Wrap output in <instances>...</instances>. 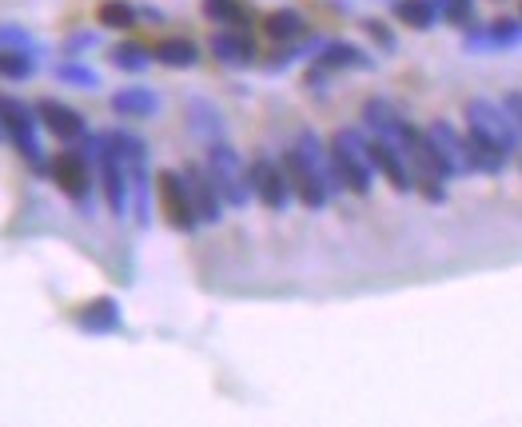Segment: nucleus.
<instances>
[{
  "instance_id": "nucleus-34",
  "label": "nucleus",
  "mask_w": 522,
  "mask_h": 427,
  "mask_svg": "<svg viewBox=\"0 0 522 427\" xmlns=\"http://www.w3.org/2000/svg\"><path fill=\"white\" fill-rule=\"evenodd\" d=\"M503 112L511 116V124L519 128V136H522V92H507V96H503Z\"/></svg>"
},
{
  "instance_id": "nucleus-8",
  "label": "nucleus",
  "mask_w": 522,
  "mask_h": 427,
  "mask_svg": "<svg viewBox=\"0 0 522 427\" xmlns=\"http://www.w3.org/2000/svg\"><path fill=\"white\" fill-rule=\"evenodd\" d=\"M279 168H283V176H287V188H291V196H299L303 200V208H327V200H331V188H327V180L291 148V152H283V160H279Z\"/></svg>"
},
{
  "instance_id": "nucleus-32",
  "label": "nucleus",
  "mask_w": 522,
  "mask_h": 427,
  "mask_svg": "<svg viewBox=\"0 0 522 427\" xmlns=\"http://www.w3.org/2000/svg\"><path fill=\"white\" fill-rule=\"evenodd\" d=\"M363 28H367V36H371L383 52H395V44H399V40H395V32H391L383 20H375V16H371V20H363Z\"/></svg>"
},
{
  "instance_id": "nucleus-16",
  "label": "nucleus",
  "mask_w": 522,
  "mask_h": 427,
  "mask_svg": "<svg viewBox=\"0 0 522 427\" xmlns=\"http://www.w3.org/2000/svg\"><path fill=\"white\" fill-rule=\"evenodd\" d=\"M427 136H431V144L439 148V156L451 164V172L455 176H463V172H471V164H467V140L447 124V120H435L431 128H427Z\"/></svg>"
},
{
  "instance_id": "nucleus-24",
  "label": "nucleus",
  "mask_w": 522,
  "mask_h": 427,
  "mask_svg": "<svg viewBox=\"0 0 522 427\" xmlns=\"http://www.w3.org/2000/svg\"><path fill=\"white\" fill-rule=\"evenodd\" d=\"M395 16H399L407 28L427 32V28H435V20H439V4H435V0H395Z\"/></svg>"
},
{
  "instance_id": "nucleus-19",
  "label": "nucleus",
  "mask_w": 522,
  "mask_h": 427,
  "mask_svg": "<svg viewBox=\"0 0 522 427\" xmlns=\"http://www.w3.org/2000/svg\"><path fill=\"white\" fill-rule=\"evenodd\" d=\"M263 32L275 40V44H299L307 36V20L295 12V8H275L263 16Z\"/></svg>"
},
{
  "instance_id": "nucleus-1",
  "label": "nucleus",
  "mask_w": 522,
  "mask_h": 427,
  "mask_svg": "<svg viewBox=\"0 0 522 427\" xmlns=\"http://www.w3.org/2000/svg\"><path fill=\"white\" fill-rule=\"evenodd\" d=\"M331 168H335V180L343 192H355V196H367L371 192V180H375V168L367 160V136L359 128H339L331 136Z\"/></svg>"
},
{
  "instance_id": "nucleus-20",
  "label": "nucleus",
  "mask_w": 522,
  "mask_h": 427,
  "mask_svg": "<svg viewBox=\"0 0 522 427\" xmlns=\"http://www.w3.org/2000/svg\"><path fill=\"white\" fill-rule=\"evenodd\" d=\"M152 60H160L164 68H196V64H200V48H196V40H188V36H164V40L152 48Z\"/></svg>"
},
{
  "instance_id": "nucleus-25",
  "label": "nucleus",
  "mask_w": 522,
  "mask_h": 427,
  "mask_svg": "<svg viewBox=\"0 0 522 427\" xmlns=\"http://www.w3.org/2000/svg\"><path fill=\"white\" fill-rule=\"evenodd\" d=\"M204 16L216 20L220 28H248L252 24V8L240 0H204Z\"/></svg>"
},
{
  "instance_id": "nucleus-28",
  "label": "nucleus",
  "mask_w": 522,
  "mask_h": 427,
  "mask_svg": "<svg viewBox=\"0 0 522 427\" xmlns=\"http://www.w3.org/2000/svg\"><path fill=\"white\" fill-rule=\"evenodd\" d=\"M52 72H56V80H64V84H76V88H100V72L88 68V64H80L76 56H64Z\"/></svg>"
},
{
  "instance_id": "nucleus-23",
  "label": "nucleus",
  "mask_w": 522,
  "mask_h": 427,
  "mask_svg": "<svg viewBox=\"0 0 522 427\" xmlns=\"http://www.w3.org/2000/svg\"><path fill=\"white\" fill-rule=\"evenodd\" d=\"M108 60H112V68H120V72H144V68L152 64V48L140 44V40H120V44H112Z\"/></svg>"
},
{
  "instance_id": "nucleus-4",
  "label": "nucleus",
  "mask_w": 522,
  "mask_h": 427,
  "mask_svg": "<svg viewBox=\"0 0 522 427\" xmlns=\"http://www.w3.org/2000/svg\"><path fill=\"white\" fill-rule=\"evenodd\" d=\"M208 176H212L216 192L224 196V204L244 208V204L252 200V188H248V168L240 164V156H236L224 140L208 144Z\"/></svg>"
},
{
  "instance_id": "nucleus-10",
  "label": "nucleus",
  "mask_w": 522,
  "mask_h": 427,
  "mask_svg": "<svg viewBox=\"0 0 522 427\" xmlns=\"http://www.w3.org/2000/svg\"><path fill=\"white\" fill-rule=\"evenodd\" d=\"M180 176H184L188 200H192V208H196V220H200V224H220V216H224V196L216 192V184H212L208 168L188 164Z\"/></svg>"
},
{
  "instance_id": "nucleus-18",
  "label": "nucleus",
  "mask_w": 522,
  "mask_h": 427,
  "mask_svg": "<svg viewBox=\"0 0 522 427\" xmlns=\"http://www.w3.org/2000/svg\"><path fill=\"white\" fill-rule=\"evenodd\" d=\"M156 108H160V96H156L152 88H140V84H132V88H120V92H112V112H116V116L144 120V116H152Z\"/></svg>"
},
{
  "instance_id": "nucleus-35",
  "label": "nucleus",
  "mask_w": 522,
  "mask_h": 427,
  "mask_svg": "<svg viewBox=\"0 0 522 427\" xmlns=\"http://www.w3.org/2000/svg\"><path fill=\"white\" fill-rule=\"evenodd\" d=\"M511 160H519V168H522V144H519V152H515V156H511Z\"/></svg>"
},
{
  "instance_id": "nucleus-26",
  "label": "nucleus",
  "mask_w": 522,
  "mask_h": 427,
  "mask_svg": "<svg viewBox=\"0 0 522 427\" xmlns=\"http://www.w3.org/2000/svg\"><path fill=\"white\" fill-rule=\"evenodd\" d=\"M96 20H100V28L128 32V28H136V20H140V8H132L128 0H104V4L96 8Z\"/></svg>"
},
{
  "instance_id": "nucleus-36",
  "label": "nucleus",
  "mask_w": 522,
  "mask_h": 427,
  "mask_svg": "<svg viewBox=\"0 0 522 427\" xmlns=\"http://www.w3.org/2000/svg\"><path fill=\"white\" fill-rule=\"evenodd\" d=\"M435 4H447V0H435Z\"/></svg>"
},
{
  "instance_id": "nucleus-3",
  "label": "nucleus",
  "mask_w": 522,
  "mask_h": 427,
  "mask_svg": "<svg viewBox=\"0 0 522 427\" xmlns=\"http://www.w3.org/2000/svg\"><path fill=\"white\" fill-rule=\"evenodd\" d=\"M84 152H88V160L96 168V180L104 188V200H108L112 216H124L128 212V172H124V160L112 152L104 132L100 136H84Z\"/></svg>"
},
{
  "instance_id": "nucleus-7",
  "label": "nucleus",
  "mask_w": 522,
  "mask_h": 427,
  "mask_svg": "<svg viewBox=\"0 0 522 427\" xmlns=\"http://www.w3.org/2000/svg\"><path fill=\"white\" fill-rule=\"evenodd\" d=\"M156 192H160L164 220H168L176 232H196V228H200L196 208H192L188 188H184V176H180L176 168H160V172H156Z\"/></svg>"
},
{
  "instance_id": "nucleus-14",
  "label": "nucleus",
  "mask_w": 522,
  "mask_h": 427,
  "mask_svg": "<svg viewBox=\"0 0 522 427\" xmlns=\"http://www.w3.org/2000/svg\"><path fill=\"white\" fill-rule=\"evenodd\" d=\"M315 64L327 68V72H343V68H351V72H371V68H375L371 52H363V48L351 44V40H319Z\"/></svg>"
},
{
  "instance_id": "nucleus-13",
  "label": "nucleus",
  "mask_w": 522,
  "mask_h": 427,
  "mask_svg": "<svg viewBox=\"0 0 522 427\" xmlns=\"http://www.w3.org/2000/svg\"><path fill=\"white\" fill-rule=\"evenodd\" d=\"M367 160H371V168L395 188V192H411V168H407V160H403V152L391 144V140H383V136H367Z\"/></svg>"
},
{
  "instance_id": "nucleus-9",
  "label": "nucleus",
  "mask_w": 522,
  "mask_h": 427,
  "mask_svg": "<svg viewBox=\"0 0 522 427\" xmlns=\"http://www.w3.org/2000/svg\"><path fill=\"white\" fill-rule=\"evenodd\" d=\"M248 188H252V196L260 200L263 208H271V212H283L287 200H291V188H287L283 168H279L275 160H267V156H256V160L248 164Z\"/></svg>"
},
{
  "instance_id": "nucleus-22",
  "label": "nucleus",
  "mask_w": 522,
  "mask_h": 427,
  "mask_svg": "<svg viewBox=\"0 0 522 427\" xmlns=\"http://www.w3.org/2000/svg\"><path fill=\"white\" fill-rule=\"evenodd\" d=\"M188 124H192V132H196L200 140H208V144L224 140V116H220V108L208 104V100H192V104H188Z\"/></svg>"
},
{
  "instance_id": "nucleus-15",
  "label": "nucleus",
  "mask_w": 522,
  "mask_h": 427,
  "mask_svg": "<svg viewBox=\"0 0 522 427\" xmlns=\"http://www.w3.org/2000/svg\"><path fill=\"white\" fill-rule=\"evenodd\" d=\"M212 56L216 60H224V64H232V68H244V64H252L256 60V40H252V28H220L216 36H212Z\"/></svg>"
},
{
  "instance_id": "nucleus-30",
  "label": "nucleus",
  "mask_w": 522,
  "mask_h": 427,
  "mask_svg": "<svg viewBox=\"0 0 522 427\" xmlns=\"http://www.w3.org/2000/svg\"><path fill=\"white\" fill-rule=\"evenodd\" d=\"M439 8H443V20H451L459 28H471V20H475V0H447Z\"/></svg>"
},
{
  "instance_id": "nucleus-2",
  "label": "nucleus",
  "mask_w": 522,
  "mask_h": 427,
  "mask_svg": "<svg viewBox=\"0 0 522 427\" xmlns=\"http://www.w3.org/2000/svg\"><path fill=\"white\" fill-rule=\"evenodd\" d=\"M0 128H4V136L16 144V152L24 156V164H28L32 172H48L44 148H40V120H36V112H32L24 100L0 96Z\"/></svg>"
},
{
  "instance_id": "nucleus-21",
  "label": "nucleus",
  "mask_w": 522,
  "mask_h": 427,
  "mask_svg": "<svg viewBox=\"0 0 522 427\" xmlns=\"http://www.w3.org/2000/svg\"><path fill=\"white\" fill-rule=\"evenodd\" d=\"M507 152L503 148H495L491 140H483V136H475V132H467V164H471V172H487V176H499L503 168H507Z\"/></svg>"
},
{
  "instance_id": "nucleus-5",
  "label": "nucleus",
  "mask_w": 522,
  "mask_h": 427,
  "mask_svg": "<svg viewBox=\"0 0 522 427\" xmlns=\"http://www.w3.org/2000/svg\"><path fill=\"white\" fill-rule=\"evenodd\" d=\"M467 132L491 140V144L503 148L507 156L519 152V128L511 124V116L503 112V104H491V100H467Z\"/></svg>"
},
{
  "instance_id": "nucleus-37",
  "label": "nucleus",
  "mask_w": 522,
  "mask_h": 427,
  "mask_svg": "<svg viewBox=\"0 0 522 427\" xmlns=\"http://www.w3.org/2000/svg\"><path fill=\"white\" fill-rule=\"evenodd\" d=\"M0 136H4V128H0Z\"/></svg>"
},
{
  "instance_id": "nucleus-31",
  "label": "nucleus",
  "mask_w": 522,
  "mask_h": 427,
  "mask_svg": "<svg viewBox=\"0 0 522 427\" xmlns=\"http://www.w3.org/2000/svg\"><path fill=\"white\" fill-rule=\"evenodd\" d=\"M0 48H24V52H40V44L24 32V28H16V24H0Z\"/></svg>"
},
{
  "instance_id": "nucleus-33",
  "label": "nucleus",
  "mask_w": 522,
  "mask_h": 427,
  "mask_svg": "<svg viewBox=\"0 0 522 427\" xmlns=\"http://www.w3.org/2000/svg\"><path fill=\"white\" fill-rule=\"evenodd\" d=\"M96 40H100L96 32H68V36H64V44H60V52H64V56H84Z\"/></svg>"
},
{
  "instance_id": "nucleus-27",
  "label": "nucleus",
  "mask_w": 522,
  "mask_h": 427,
  "mask_svg": "<svg viewBox=\"0 0 522 427\" xmlns=\"http://www.w3.org/2000/svg\"><path fill=\"white\" fill-rule=\"evenodd\" d=\"M36 72V52L0 48V80H28Z\"/></svg>"
},
{
  "instance_id": "nucleus-29",
  "label": "nucleus",
  "mask_w": 522,
  "mask_h": 427,
  "mask_svg": "<svg viewBox=\"0 0 522 427\" xmlns=\"http://www.w3.org/2000/svg\"><path fill=\"white\" fill-rule=\"evenodd\" d=\"M487 40H491V48H519L522 24L515 20V16H499V20L487 28Z\"/></svg>"
},
{
  "instance_id": "nucleus-11",
  "label": "nucleus",
  "mask_w": 522,
  "mask_h": 427,
  "mask_svg": "<svg viewBox=\"0 0 522 427\" xmlns=\"http://www.w3.org/2000/svg\"><path fill=\"white\" fill-rule=\"evenodd\" d=\"M36 120H40V128H48L56 140H64V144H72V140H84L88 136V120L72 108V104H64V100H40L36 108Z\"/></svg>"
},
{
  "instance_id": "nucleus-12",
  "label": "nucleus",
  "mask_w": 522,
  "mask_h": 427,
  "mask_svg": "<svg viewBox=\"0 0 522 427\" xmlns=\"http://www.w3.org/2000/svg\"><path fill=\"white\" fill-rule=\"evenodd\" d=\"M76 328L88 332V336H112L124 328V312H120V300L116 296H92L88 304H80L72 312Z\"/></svg>"
},
{
  "instance_id": "nucleus-17",
  "label": "nucleus",
  "mask_w": 522,
  "mask_h": 427,
  "mask_svg": "<svg viewBox=\"0 0 522 427\" xmlns=\"http://www.w3.org/2000/svg\"><path fill=\"white\" fill-rule=\"evenodd\" d=\"M363 124H367L371 136H383V140L395 144V136H399V128H403V112H399L391 100L375 96V100L363 104Z\"/></svg>"
},
{
  "instance_id": "nucleus-6",
  "label": "nucleus",
  "mask_w": 522,
  "mask_h": 427,
  "mask_svg": "<svg viewBox=\"0 0 522 427\" xmlns=\"http://www.w3.org/2000/svg\"><path fill=\"white\" fill-rule=\"evenodd\" d=\"M48 176H52V184H56L68 200L88 204V196H92V180H96V168H92L88 152H76V148L56 152L52 164H48Z\"/></svg>"
}]
</instances>
